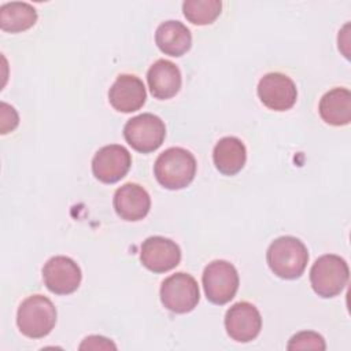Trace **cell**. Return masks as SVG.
I'll use <instances>...</instances> for the list:
<instances>
[{
  "mask_svg": "<svg viewBox=\"0 0 351 351\" xmlns=\"http://www.w3.org/2000/svg\"><path fill=\"white\" fill-rule=\"evenodd\" d=\"M154 174L158 182L170 191L186 188L196 174V159L185 148L165 149L155 160Z\"/></svg>",
  "mask_w": 351,
  "mask_h": 351,
  "instance_id": "cell-1",
  "label": "cell"
},
{
  "mask_svg": "<svg viewBox=\"0 0 351 351\" xmlns=\"http://www.w3.org/2000/svg\"><path fill=\"white\" fill-rule=\"evenodd\" d=\"M266 261L270 270L280 278H299L308 262L306 245L293 236L277 237L267 248Z\"/></svg>",
  "mask_w": 351,
  "mask_h": 351,
  "instance_id": "cell-2",
  "label": "cell"
},
{
  "mask_svg": "<svg viewBox=\"0 0 351 351\" xmlns=\"http://www.w3.org/2000/svg\"><path fill=\"white\" fill-rule=\"evenodd\" d=\"M55 324L56 308L47 296L32 295L18 307L16 325L26 337L41 339L52 332Z\"/></svg>",
  "mask_w": 351,
  "mask_h": 351,
  "instance_id": "cell-3",
  "label": "cell"
},
{
  "mask_svg": "<svg viewBox=\"0 0 351 351\" xmlns=\"http://www.w3.org/2000/svg\"><path fill=\"white\" fill-rule=\"evenodd\" d=\"M350 276L347 262L339 255L319 256L310 269V282L321 298H333L343 292Z\"/></svg>",
  "mask_w": 351,
  "mask_h": 351,
  "instance_id": "cell-4",
  "label": "cell"
},
{
  "mask_svg": "<svg viewBox=\"0 0 351 351\" xmlns=\"http://www.w3.org/2000/svg\"><path fill=\"white\" fill-rule=\"evenodd\" d=\"M123 137L133 149L148 154L158 149L165 141L166 126L158 115L140 114L125 123Z\"/></svg>",
  "mask_w": 351,
  "mask_h": 351,
  "instance_id": "cell-5",
  "label": "cell"
},
{
  "mask_svg": "<svg viewBox=\"0 0 351 351\" xmlns=\"http://www.w3.org/2000/svg\"><path fill=\"white\" fill-rule=\"evenodd\" d=\"M203 288L207 300L214 304L230 302L239 289V274L236 267L228 261H213L204 267Z\"/></svg>",
  "mask_w": 351,
  "mask_h": 351,
  "instance_id": "cell-6",
  "label": "cell"
},
{
  "mask_svg": "<svg viewBox=\"0 0 351 351\" xmlns=\"http://www.w3.org/2000/svg\"><path fill=\"white\" fill-rule=\"evenodd\" d=\"M200 299L197 281L186 273H176L165 278L160 285L162 304L177 314L192 311Z\"/></svg>",
  "mask_w": 351,
  "mask_h": 351,
  "instance_id": "cell-7",
  "label": "cell"
},
{
  "mask_svg": "<svg viewBox=\"0 0 351 351\" xmlns=\"http://www.w3.org/2000/svg\"><path fill=\"white\" fill-rule=\"evenodd\" d=\"M258 96L263 106L274 111H287L293 107L298 97L295 82L282 73H267L258 84Z\"/></svg>",
  "mask_w": 351,
  "mask_h": 351,
  "instance_id": "cell-8",
  "label": "cell"
},
{
  "mask_svg": "<svg viewBox=\"0 0 351 351\" xmlns=\"http://www.w3.org/2000/svg\"><path fill=\"white\" fill-rule=\"evenodd\" d=\"M132 166L130 152L119 144L101 147L92 159L93 176L104 182L114 184L123 178Z\"/></svg>",
  "mask_w": 351,
  "mask_h": 351,
  "instance_id": "cell-9",
  "label": "cell"
},
{
  "mask_svg": "<svg viewBox=\"0 0 351 351\" xmlns=\"http://www.w3.org/2000/svg\"><path fill=\"white\" fill-rule=\"evenodd\" d=\"M81 278L80 266L69 256H52L43 267L44 284L56 295L73 293L80 287Z\"/></svg>",
  "mask_w": 351,
  "mask_h": 351,
  "instance_id": "cell-10",
  "label": "cell"
},
{
  "mask_svg": "<svg viewBox=\"0 0 351 351\" xmlns=\"http://www.w3.org/2000/svg\"><path fill=\"white\" fill-rule=\"evenodd\" d=\"M225 329L234 341H252L262 329L261 313L248 302L234 303L225 314Z\"/></svg>",
  "mask_w": 351,
  "mask_h": 351,
  "instance_id": "cell-11",
  "label": "cell"
},
{
  "mask_svg": "<svg viewBox=\"0 0 351 351\" xmlns=\"http://www.w3.org/2000/svg\"><path fill=\"white\" fill-rule=\"evenodd\" d=\"M140 261L149 271L165 273L180 263L181 250L178 244L170 239L151 236L141 244Z\"/></svg>",
  "mask_w": 351,
  "mask_h": 351,
  "instance_id": "cell-12",
  "label": "cell"
},
{
  "mask_svg": "<svg viewBox=\"0 0 351 351\" xmlns=\"http://www.w3.org/2000/svg\"><path fill=\"white\" fill-rule=\"evenodd\" d=\"M147 99L143 81L132 74H121L108 90L110 104L119 112L140 110Z\"/></svg>",
  "mask_w": 351,
  "mask_h": 351,
  "instance_id": "cell-13",
  "label": "cell"
},
{
  "mask_svg": "<svg viewBox=\"0 0 351 351\" xmlns=\"http://www.w3.org/2000/svg\"><path fill=\"white\" fill-rule=\"evenodd\" d=\"M112 204L121 219L140 221L151 208V197L141 185L128 182L115 191Z\"/></svg>",
  "mask_w": 351,
  "mask_h": 351,
  "instance_id": "cell-14",
  "label": "cell"
},
{
  "mask_svg": "<svg viewBox=\"0 0 351 351\" xmlns=\"http://www.w3.org/2000/svg\"><path fill=\"white\" fill-rule=\"evenodd\" d=\"M147 81L151 95L155 99L166 100L176 96L181 89V71L170 60H156L147 73Z\"/></svg>",
  "mask_w": 351,
  "mask_h": 351,
  "instance_id": "cell-15",
  "label": "cell"
},
{
  "mask_svg": "<svg viewBox=\"0 0 351 351\" xmlns=\"http://www.w3.org/2000/svg\"><path fill=\"white\" fill-rule=\"evenodd\" d=\"M247 151L244 143L233 136L221 138L213 151V160L217 170L223 176L237 174L245 165Z\"/></svg>",
  "mask_w": 351,
  "mask_h": 351,
  "instance_id": "cell-16",
  "label": "cell"
},
{
  "mask_svg": "<svg viewBox=\"0 0 351 351\" xmlns=\"http://www.w3.org/2000/svg\"><path fill=\"white\" fill-rule=\"evenodd\" d=\"M155 43L163 53L181 56L191 48L192 36L182 22L166 21L158 26L155 32Z\"/></svg>",
  "mask_w": 351,
  "mask_h": 351,
  "instance_id": "cell-17",
  "label": "cell"
},
{
  "mask_svg": "<svg viewBox=\"0 0 351 351\" xmlns=\"http://www.w3.org/2000/svg\"><path fill=\"white\" fill-rule=\"evenodd\" d=\"M321 118L333 126H344L351 121V92L347 88H333L319 100Z\"/></svg>",
  "mask_w": 351,
  "mask_h": 351,
  "instance_id": "cell-18",
  "label": "cell"
},
{
  "mask_svg": "<svg viewBox=\"0 0 351 351\" xmlns=\"http://www.w3.org/2000/svg\"><path fill=\"white\" fill-rule=\"evenodd\" d=\"M37 22V11L29 3L11 1L0 8V27L8 33H19L30 29Z\"/></svg>",
  "mask_w": 351,
  "mask_h": 351,
  "instance_id": "cell-19",
  "label": "cell"
},
{
  "mask_svg": "<svg viewBox=\"0 0 351 351\" xmlns=\"http://www.w3.org/2000/svg\"><path fill=\"white\" fill-rule=\"evenodd\" d=\"M219 0H186L182 3L184 16L193 25L204 26L213 23L221 14Z\"/></svg>",
  "mask_w": 351,
  "mask_h": 351,
  "instance_id": "cell-20",
  "label": "cell"
},
{
  "mask_svg": "<svg viewBox=\"0 0 351 351\" xmlns=\"http://www.w3.org/2000/svg\"><path fill=\"white\" fill-rule=\"evenodd\" d=\"M288 350H319L326 348L325 340L321 335L311 330H303L291 337L287 346Z\"/></svg>",
  "mask_w": 351,
  "mask_h": 351,
  "instance_id": "cell-21",
  "label": "cell"
},
{
  "mask_svg": "<svg viewBox=\"0 0 351 351\" xmlns=\"http://www.w3.org/2000/svg\"><path fill=\"white\" fill-rule=\"evenodd\" d=\"M0 108H1V134H5L18 126L19 118L15 108L8 106L7 103L3 101L0 104Z\"/></svg>",
  "mask_w": 351,
  "mask_h": 351,
  "instance_id": "cell-22",
  "label": "cell"
},
{
  "mask_svg": "<svg viewBox=\"0 0 351 351\" xmlns=\"http://www.w3.org/2000/svg\"><path fill=\"white\" fill-rule=\"evenodd\" d=\"M80 348L81 350H84V348H95V350L96 348H112V350H115V344H112L108 339L101 337V336H100V339H99V336H89L84 340V343L80 346Z\"/></svg>",
  "mask_w": 351,
  "mask_h": 351,
  "instance_id": "cell-23",
  "label": "cell"
}]
</instances>
